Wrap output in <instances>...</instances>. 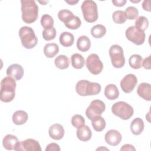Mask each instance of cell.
<instances>
[{"label":"cell","instance_id":"2","mask_svg":"<svg viewBox=\"0 0 151 151\" xmlns=\"http://www.w3.org/2000/svg\"><path fill=\"white\" fill-rule=\"evenodd\" d=\"M21 11L22 21L27 24L34 22L38 17V6L32 0H22Z\"/></svg>","mask_w":151,"mask_h":151},{"label":"cell","instance_id":"6","mask_svg":"<svg viewBox=\"0 0 151 151\" xmlns=\"http://www.w3.org/2000/svg\"><path fill=\"white\" fill-rule=\"evenodd\" d=\"M112 113L123 120L129 119L134 113L132 106L124 101H118L113 104L111 107Z\"/></svg>","mask_w":151,"mask_h":151},{"label":"cell","instance_id":"44","mask_svg":"<svg viewBox=\"0 0 151 151\" xmlns=\"http://www.w3.org/2000/svg\"><path fill=\"white\" fill-rule=\"evenodd\" d=\"M40 3H41V4H45L46 3H47L48 2V1H42V2H41V1H38Z\"/></svg>","mask_w":151,"mask_h":151},{"label":"cell","instance_id":"30","mask_svg":"<svg viewBox=\"0 0 151 151\" xmlns=\"http://www.w3.org/2000/svg\"><path fill=\"white\" fill-rule=\"evenodd\" d=\"M65 26L70 29H77L81 26V20L77 16L73 15L64 23Z\"/></svg>","mask_w":151,"mask_h":151},{"label":"cell","instance_id":"12","mask_svg":"<svg viewBox=\"0 0 151 151\" xmlns=\"http://www.w3.org/2000/svg\"><path fill=\"white\" fill-rule=\"evenodd\" d=\"M137 83L136 76L132 74L126 75L120 81V87L126 93H131Z\"/></svg>","mask_w":151,"mask_h":151},{"label":"cell","instance_id":"36","mask_svg":"<svg viewBox=\"0 0 151 151\" xmlns=\"http://www.w3.org/2000/svg\"><path fill=\"white\" fill-rule=\"evenodd\" d=\"M127 19L129 20H133L136 19L139 15L138 9L134 6H129L124 11Z\"/></svg>","mask_w":151,"mask_h":151},{"label":"cell","instance_id":"43","mask_svg":"<svg viewBox=\"0 0 151 151\" xmlns=\"http://www.w3.org/2000/svg\"><path fill=\"white\" fill-rule=\"evenodd\" d=\"M65 2L67 4H68L70 5H74L77 4L78 2V1H75V0H68V1H67V0H65Z\"/></svg>","mask_w":151,"mask_h":151},{"label":"cell","instance_id":"39","mask_svg":"<svg viewBox=\"0 0 151 151\" xmlns=\"http://www.w3.org/2000/svg\"><path fill=\"white\" fill-rule=\"evenodd\" d=\"M142 66L146 70L150 69V55L144 59V60L142 61Z\"/></svg>","mask_w":151,"mask_h":151},{"label":"cell","instance_id":"32","mask_svg":"<svg viewBox=\"0 0 151 151\" xmlns=\"http://www.w3.org/2000/svg\"><path fill=\"white\" fill-rule=\"evenodd\" d=\"M112 18L113 21L116 24H123L127 19L124 12L121 10L114 11L112 15Z\"/></svg>","mask_w":151,"mask_h":151},{"label":"cell","instance_id":"20","mask_svg":"<svg viewBox=\"0 0 151 151\" xmlns=\"http://www.w3.org/2000/svg\"><path fill=\"white\" fill-rule=\"evenodd\" d=\"M28 118V114L24 110H17L12 115V122L16 125H22L26 123Z\"/></svg>","mask_w":151,"mask_h":151},{"label":"cell","instance_id":"21","mask_svg":"<svg viewBox=\"0 0 151 151\" xmlns=\"http://www.w3.org/2000/svg\"><path fill=\"white\" fill-rule=\"evenodd\" d=\"M104 95L109 100H113L118 98L119 91L115 84H110L107 85L104 88Z\"/></svg>","mask_w":151,"mask_h":151},{"label":"cell","instance_id":"17","mask_svg":"<svg viewBox=\"0 0 151 151\" xmlns=\"http://www.w3.org/2000/svg\"><path fill=\"white\" fill-rule=\"evenodd\" d=\"M77 136L79 140L83 142L89 140L92 136V132L90 127L87 125H84L77 130Z\"/></svg>","mask_w":151,"mask_h":151},{"label":"cell","instance_id":"3","mask_svg":"<svg viewBox=\"0 0 151 151\" xmlns=\"http://www.w3.org/2000/svg\"><path fill=\"white\" fill-rule=\"evenodd\" d=\"M101 90L99 83L91 82L86 80L78 81L76 85V91L81 96H87L97 95Z\"/></svg>","mask_w":151,"mask_h":151},{"label":"cell","instance_id":"25","mask_svg":"<svg viewBox=\"0 0 151 151\" xmlns=\"http://www.w3.org/2000/svg\"><path fill=\"white\" fill-rule=\"evenodd\" d=\"M71 61L72 66L76 69L82 68L85 64L84 57L78 53H75L71 55Z\"/></svg>","mask_w":151,"mask_h":151},{"label":"cell","instance_id":"7","mask_svg":"<svg viewBox=\"0 0 151 151\" xmlns=\"http://www.w3.org/2000/svg\"><path fill=\"white\" fill-rule=\"evenodd\" d=\"M109 55L114 67L120 68L124 65L125 58L123 50L121 46L117 44L111 45L109 49Z\"/></svg>","mask_w":151,"mask_h":151},{"label":"cell","instance_id":"16","mask_svg":"<svg viewBox=\"0 0 151 151\" xmlns=\"http://www.w3.org/2000/svg\"><path fill=\"white\" fill-rule=\"evenodd\" d=\"M137 94L147 101L151 100V86L149 83H142L137 88Z\"/></svg>","mask_w":151,"mask_h":151},{"label":"cell","instance_id":"26","mask_svg":"<svg viewBox=\"0 0 151 151\" xmlns=\"http://www.w3.org/2000/svg\"><path fill=\"white\" fill-rule=\"evenodd\" d=\"M54 64L58 68L64 70L69 67L70 61L67 56L64 55H59L55 58Z\"/></svg>","mask_w":151,"mask_h":151},{"label":"cell","instance_id":"38","mask_svg":"<svg viewBox=\"0 0 151 151\" xmlns=\"http://www.w3.org/2000/svg\"><path fill=\"white\" fill-rule=\"evenodd\" d=\"M60 151V147L59 145L55 143H51L48 144L46 148H45V151Z\"/></svg>","mask_w":151,"mask_h":151},{"label":"cell","instance_id":"18","mask_svg":"<svg viewBox=\"0 0 151 151\" xmlns=\"http://www.w3.org/2000/svg\"><path fill=\"white\" fill-rule=\"evenodd\" d=\"M144 122L140 117H136L132 122L130 124V130L134 135L140 134L144 130Z\"/></svg>","mask_w":151,"mask_h":151},{"label":"cell","instance_id":"9","mask_svg":"<svg viewBox=\"0 0 151 151\" xmlns=\"http://www.w3.org/2000/svg\"><path fill=\"white\" fill-rule=\"evenodd\" d=\"M125 35L128 40L137 45L143 44L145 40V32L135 26L129 27L126 30Z\"/></svg>","mask_w":151,"mask_h":151},{"label":"cell","instance_id":"37","mask_svg":"<svg viewBox=\"0 0 151 151\" xmlns=\"http://www.w3.org/2000/svg\"><path fill=\"white\" fill-rule=\"evenodd\" d=\"M73 15V13L68 9H61L58 13V19L64 23L68 21Z\"/></svg>","mask_w":151,"mask_h":151},{"label":"cell","instance_id":"45","mask_svg":"<svg viewBox=\"0 0 151 151\" xmlns=\"http://www.w3.org/2000/svg\"><path fill=\"white\" fill-rule=\"evenodd\" d=\"M131 2H133V3H137V2H140V0H139V1H132V0H130V1Z\"/></svg>","mask_w":151,"mask_h":151},{"label":"cell","instance_id":"5","mask_svg":"<svg viewBox=\"0 0 151 151\" xmlns=\"http://www.w3.org/2000/svg\"><path fill=\"white\" fill-rule=\"evenodd\" d=\"M81 9L84 19L90 23L96 21L98 19V8L97 4L92 0L84 1Z\"/></svg>","mask_w":151,"mask_h":151},{"label":"cell","instance_id":"29","mask_svg":"<svg viewBox=\"0 0 151 151\" xmlns=\"http://www.w3.org/2000/svg\"><path fill=\"white\" fill-rule=\"evenodd\" d=\"M91 124L96 131L101 132L105 129L106 123L104 118L100 116L91 120Z\"/></svg>","mask_w":151,"mask_h":151},{"label":"cell","instance_id":"31","mask_svg":"<svg viewBox=\"0 0 151 151\" xmlns=\"http://www.w3.org/2000/svg\"><path fill=\"white\" fill-rule=\"evenodd\" d=\"M134 24L136 28L145 32L149 27V20L144 16H140L136 19Z\"/></svg>","mask_w":151,"mask_h":151},{"label":"cell","instance_id":"4","mask_svg":"<svg viewBox=\"0 0 151 151\" xmlns=\"http://www.w3.org/2000/svg\"><path fill=\"white\" fill-rule=\"evenodd\" d=\"M19 36L22 46L27 49H32L38 42V38L33 29L29 27H22L19 30Z\"/></svg>","mask_w":151,"mask_h":151},{"label":"cell","instance_id":"19","mask_svg":"<svg viewBox=\"0 0 151 151\" xmlns=\"http://www.w3.org/2000/svg\"><path fill=\"white\" fill-rule=\"evenodd\" d=\"M18 142V138L15 136L9 134L4 137L2 140V145L5 149L11 150L14 149V147Z\"/></svg>","mask_w":151,"mask_h":151},{"label":"cell","instance_id":"35","mask_svg":"<svg viewBox=\"0 0 151 151\" xmlns=\"http://www.w3.org/2000/svg\"><path fill=\"white\" fill-rule=\"evenodd\" d=\"M42 37L46 41H51L54 40L56 36V30L53 27L50 28L44 29L42 31Z\"/></svg>","mask_w":151,"mask_h":151},{"label":"cell","instance_id":"22","mask_svg":"<svg viewBox=\"0 0 151 151\" xmlns=\"http://www.w3.org/2000/svg\"><path fill=\"white\" fill-rule=\"evenodd\" d=\"M91 47V42L89 38L86 35L78 37L77 41V47L81 52H86L89 50Z\"/></svg>","mask_w":151,"mask_h":151},{"label":"cell","instance_id":"40","mask_svg":"<svg viewBox=\"0 0 151 151\" xmlns=\"http://www.w3.org/2000/svg\"><path fill=\"white\" fill-rule=\"evenodd\" d=\"M150 0H145L142 3V8L144 10L147 11L148 12H150Z\"/></svg>","mask_w":151,"mask_h":151},{"label":"cell","instance_id":"28","mask_svg":"<svg viewBox=\"0 0 151 151\" xmlns=\"http://www.w3.org/2000/svg\"><path fill=\"white\" fill-rule=\"evenodd\" d=\"M143 58L139 54H133L129 59L130 66L134 69H139L142 67Z\"/></svg>","mask_w":151,"mask_h":151},{"label":"cell","instance_id":"14","mask_svg":"<svg viewBox=\"0 0 151 151\" xmlns=\"http://www.w3.org/2000/svg\"><path fill=\"white\" fill-rule=\"evenodd\" d=\"M6 74L8 76L12 77L16 80H20L24 74V68L18 64H13L10 65L6 69Z\"/></svg>","mask_w":151,"mask_h":151},{"label":"cell","instance_id":"27","mask_svg":"<svg viewBox=\"0 0 151 151\" xmlns=\"http://www.w3.org/2000/svg\"><path fill=\"white\" fill-rule=\"evenodd\" d=\"M91 34L96 38H100L104 37L106 33V27L101 24L93 26L91 29Z\"/></svg>","mask_w":151,"mask_h":151},{"label":"cell","instance_id":"1","mask_svg":"<svg viewBox=\"0 0 151 151\" xmlns=\"http://www.w3.org/2000/svg\"><path fill=\"white\" fill-rule=\"evenodd\" d=\"M17 84L14 78L6 76L1 82L0 99L5 103L12 101L15 96V88Z\"/></svg>","mask_w":151,"mask_h":151},{"label":"cell","instance_id":"41","mask_svg":"<svg viewBox=\"0 0 151 151\" xmlns=\"http://www.w3.org/2000/svg\"><path fill=\"white\" fill-rule=\"evenodd\" d=\"M126 0H118V1H112V3L116 6L121 7L124 6L126 3Z\"/></svg>","mask_w":151,"mask_h":151},{"label":"cell","instance_id":"42","mask_svg":"<svg viewBox=\"0 0 151 151\" xmlns=\"http://www.w3.org/2000/svg\"><path fill=\"white\" fill-rule=\"evenodd\" d=\"M120 150H136V149L134 147V146L130 144H126L124 145L121 148Z\"/></svg>","mask_w":151,"mask_h":151},{"label":"cell","instance_id":"24","mask_svg":"<svg viewBox=\"0 0 151 151\" xmlns=\"http://www.w3.org/2000/svg\"><path fill=\"white\" fill-rule=\"evenodd\" d=\"M43 51L47 57L52 58L59 52V47L55 43H48L45 45Z\"/></svg>","mask_w":151,"mask_h":151},{"label":"cell","instance_id":"8","mask_svg":"<svg viewBox=\"0 0 151 151\" xmlns=\"http://www.w3.org/2000/svg\"><path fill=\"white\" fill-rule=\"evenodd\" d=\"M106 105L104 103L100 100H93L86 110L87 117L93 120L96 117L101 116L105 111Z\"/></svg>","mask_w":151,"mask_h":151},{"label":"cell","instance_id":"33","mask_svg":"<svg viewBox=\"0 0 151 151\" xmlns=\"http://www.w3.org/2000/svg\"><path fill=\"white\" fill-rule=\"evenodd\" d=\"M42 27L44 29H48L53 27L54 19L51 16L48 14H44L41 18L40 21Z\"/></svg>","mask_w":151,"mask_h":151},{"label":"cell","instance_id":"15","mask_svg":"<svg viewBox=\"0 0 151 151\" xmlns=\"http://www.w3.org/2000/svg\"><path fill=\"white\" fill-rule=\"evenodd\" d=\"M64 133L65 131L63 126L59 123H55L52 124L48 130L50 137L57 140L63 139L64 135Z\"/></svg>","mask_w":151,"mask_h":151},{"label":"cell","instance_id":"34","mask_svg":"<svg viewBox=\"0 0 151 151\" xmlns=\"http://www.w3.org/2000/svg\"><path fill=\"white\" fill-rule=\"evenodd\" d=\"M71 122L72 125L74 127H76L77 129H79L84 125L85 120H84V118L83 117V116H82L80 114H77L74 115L72 117Z\"/></svg>","mask_w":151,"mask_h":151},{"label":"cell","instance_id":"23","mask_svg":"<svg viewBox=\"0 0 151 151\" xmlns=\"http://www.w3.org/2000/svg\"><path fill=\"white\" fill-rule=\"evenodd\" d=\"M60 43L65 47L71 46L74 41V35L69 32H62L59 37Z\"/></svg>","mask_w":151,"mask_h":151},{"label":"cell","instance_id":"13","mask_svg":"<svg viewBox=\"0 0 151 151\" xmlns=\"http://www.w3.org/2000/svg\"><path fill=\"white\" fill-rule=\"evenodd\" d=\"M105 141L111 146H117L122 141V136L120 133L114 129H111L106 132L104 136Z\"/></svg>","mask_w":151,"mask_h":151},{"label":"cell","instance_id":"11","mask_svg":"<svg viewBox=\"0 0 151 151\" xmlns=\"http://www.w3.org/2000/svg\"><path fill=\"white\" fill-rule=\"evenodd\" d=\"M14 150L18 151H41V148L38 141L33 139H27L24 141H19Z\"/></svg>","mask_w":151,"mask_h":151},{"label":"cell","instance_id":"10","mask_svg":"<svg viewBox=\"0 0 151 151\" xmlns=\"http://www.w3.org/2000/svg\"><path fill=\"white\" fill-rule=\"evenodd\" d=\"M86 67L92 74L98 75L102 71L103 64L97 54H91L87 58Z\"/></svg>","mask_w":151,"mask_h":151}]
</instances>
